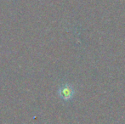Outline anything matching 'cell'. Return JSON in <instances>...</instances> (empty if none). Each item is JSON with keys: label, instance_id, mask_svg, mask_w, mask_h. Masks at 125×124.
<instances>
[{"label": "cell", "instance_id": "cell-1", "mask_svg": "<svg viewBox=\"0 0 125 124\" xmlns=\"http://www.w3.org/2000/svg\"><path fill=\"white\" fill-rule=\"evenodd\" d=\"M74 94V89L71 85L65 84L60 88V96L64 100H69L73 97Z\"/></svg>", "mask_w": 125, "mask_h": 124}]
</instances>
